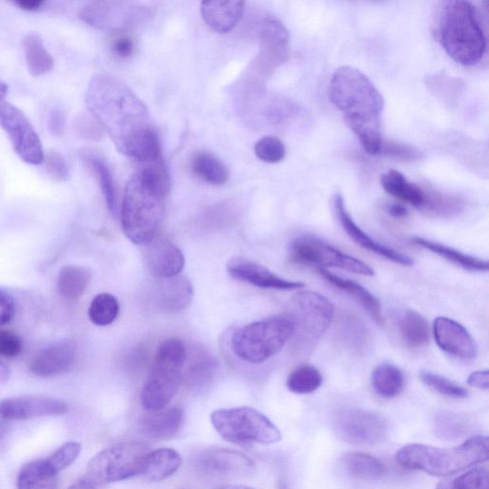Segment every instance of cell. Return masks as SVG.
<instances>
[{
  "mask_svg": "<svg viewBox=\"0 0 489 489\" xmlns=\"http://www.w3.org/2000/svg\"><path fill=\"white\" fill-rule=\"evenodd\" d=\"M290 317H274L238 329L231 338V349L237 357L260 365L277 355L293 337Z\"/></svg>",
  "mask_w": 489,
  "mask_h": 489,
  "instance_id": "7",
  "label": "cell"
},
{
  "mask_svg": "<svg viewBox=\"0 0 489 489\" xmlns=\"http://www.w3.org/2000/svg\"><path fill=\"white\" fill-rule=\"evenodd\" d=\"M111 48L116 56L125 59L132 56L134 52V42L131 36L116 31L112 36Z\"/></svg>",
  "mask_w": 489,
  "mask_h": 489,
  "instance_id": "51",
  "label": "cell"
},
{
  "mask_svg": "<svg viewBox=\"0 0 489 489\" xmlns=\"http://www.w3.org/2000/svg\"><path fill=\"white\" fill-rule=\"evenodd\" d=\"M22 350L20 339L15 333L0 330V356L4 357H18Z\"/></svg>",
  "mask_w": 489,
  "mask_h": 489,
  "instance_id": "49",
  "label": "cell"
},
{
  "mask_svg": "<svg viewBox=\"0 0 489 489\" xmlns=\"http://www.w3.org/2000/svg\"><path fill=\"white\" fill-rule=\"evenodd\" d=\"M329 97L364 149L370 156H378L383 141L381 125L384 104L375 84L363 72L342 67L332 75Z\"/></svg>",
  "mask_w": 489,
  "mask_h": 489,
  "instance_id": "3",
  "label": "cell"
},
{
  "mask_svg": "<svg viewBox=\"0 0 489 489\" xmlns=\"http://www.w3.org/2000/svg\"><path fill=\"white\" fill-rule=\"evenodd\" d=\"M279 488H280V489H288L287 486H286V485H285V483H281Z\"/></svg>",
  "mask_w": 489,
  "mask_h": 489,
  "instance_id": "63",
  "label": "cell"
},
{
  "mask_svg": "<svg viewBox=\"0 0 489 489\" xmlns=\"http://www.w3.org/2000/svg\"><path fill=\"white\" fill-rule=\"evenodd\" d=\"M217 489H255V488L247 486V485H224L219 486Z\"/></svg>",
  "mask_w": 489,
  "mask_h": 489,
  "instance_id": "60",
  "label": "cell"
},
{
  "mask_svg": "<svg viewBox=\"0 0 489 489\" xmlns=\"http://www.w3.org/2000/svg\"><path fill=\"white\" fill-rule=\"evenodd\" d=\"M81 452L82 445L79 443H67L59 448L52 456L44 460L46 467L51 472L58 476L60 471L70 467L78 459Z\"/></svg>",
  "mask_w": 489,
  "mask_h": 489,
  "instance_id": "41",
  "label": "cell"
},
{
  "mask_svg": "<svg viewBox=\"0 0 489 489\" xmlns=\"http://www.w3.org/2000/svg\"><path fill=\"white\" fill-rule=\"evenodd\" d=\"M120 313V304L114 295L102 293L96 295L90 304L88 316L95 325L105 327L112 325Z\"/></svg>",
  "mask_w": 489,
  "mask_h": 489,
  "instance_id": "37",
  "label": "cell"
},
{
  "mask_svg": "<svg viewBox=\"0 0 489 489\" xmlns=\"http://www.w3.org/2000/svg\"><path fill=\"white\" fill-rule=\"evenodd\" d=\"M184 418V410L179 406L149 412L141 418L140 430L153 441L170 440L181 429Z\"/></svg>",
  "mask_w": 489,
  "mask_h": 489,
  "instance_id": "22",
  "label": "cell"
},
{
  "mask_svg": "<svg viewBox=\"0 0 489 489\" xmlns=\"http://www.w3.org/2000/svg\"><path fill=\"white\" fill-rule=\"evenodd\" d=\"M380 153L385 156L403 161H414L421 158V152L416 148L394 143V141H385V143L382 141Z\"/></svg>",
  "mask_w": 489,
  "mask_h": 489,
  "instance_id": "47",
  "label": "cell"
},
{
  "mask_svg": "<svg viewBox=\"0 0 489 489\" xmlns=\"http://www.w3.org/2000/svg\"><path fill=\"white\" fill-rule=\"evenodd\" d=\"M189 376L191 380H202L210 375V373L216 367L215 360L209 355L200 354L197 358H193L190 363Z\"/></svg>",
  "mask_w": 489,
  "mask_h": 489,
  "instance_id": "50",
  "label": "cell"
},
{
  "mask_svg": "<svg viewBox=\"0 0 489 489\" xmlns=\"http://www.w3.org/2000/svg\"><path fill=\"white\" fill-rule=\"evenodd\" d=\"M263 61L277 64L286 59L289 35L280 21L267 19L262 24L261 32Z\"/></svg>",
  "mask_w": 489,
  "mask_h": 489,
  "instance_id": "25",
  "label": "cell"
},
{
  "mask_svg": "<svg viewBox=\"0 0 489 489\" xmlns=\"http://www.w3.org/2000/svg\"><path fill=\"white\" fill-rule=\"evenodd\" d=\"M333 306L315 292H301L292 301L290 318L293 325V337L303 350L314 349L324 336L333 318Z\"/></svg>",
  "mask_w": 489,
  "mask_h": 489,
  "instance_id": "10",
  "label": "cell"
},
{
  "mask_svg": "<svg viewBox=\"0 0 489 489\" xmlns=\"http://www.w3.org/2000/svg\"><path fill=\"white\" fill-rule=\"evenodd\" d=\"M81 158L96 177L109 212L115 213L116 209H117L116 207V191L108 164L95 152L90 150L81 152Z\"/></svg>",
  "mask_w": 489,
  "mask_h": 489,
  "instance_id": "33",
  "label": "cell"
},
{
  "mask_svg": "<svg viewBox=\"0 0 489 489\" xmlns=\"http://www.w3.org/2000/svg\"><path fill=\"white\" fill-rule=\"evenodd\" d=\"M291 260L303 265L340 268L357 275L373 277L375 272L362 261L331 246L325 241L312 236H303L295 240L290 248Z\"/></svg>",
  "mask_w": 489,
  "mask_h": 489,
  "instance_id": "11",
  "label": "cell"
},
{
  "mask_svg": "<svg viewBox=\"0 0 489 489\" xmlns=\"http://www.w3.org/2000/svg\"><path fill=\"white\" fill-rule=\"evenodd\" d=\"M190 462L196 471L212 477L240 475L254 467L248 456L220 447L204 448L191 457Z\"/></svg>",
  "mask_w": 489,
  "mask_h": 489,
  "instance_id": "14",
  "label": "cell"
},
{
  "mask_svg": "<svg viewBox=\"0 0 489 489\" xmlns=\"http://www.w3.org/2000/svg\"><path fill=\"white\" fill-rule=\"evenodd\" d=\"M454 489H489V473L485 468L472 469L453 480Z\"/></svg>",
  "mask_w": 489,
  "mask_h": 489,
  "instance_id": "46",
  "label": "cell"
},
{
  "mask_svg": "<svg viewBox=\"0 0 489 489\" xmlns=\"http://www.w3.org/2000/svg\"><path fill=\"white\" fill-rule=\"evenodd\" d=\"M11 375L10 368L3 362V360H0V384L6 383Z\"/></svg>",
  "mask_w": 489,
  "mask_h": 489,
  "instance_id": "58",
  "label": "cell"
},
{
  "mask_svg": "<svg viewBox=\"0 0 489 489\" xmlns=\"http://www.w3.org/2000/svg\"><path fill=\"white\" fill-rule=\"evenodd\" d=\"M244 3L240 0H215L201 4L202 18L217 33L233 30L243 16Z\"/></svg>",
  "mask_w": 489,
  "mask_h": 489,
  "instance_id": "23",
  "label": "cell"
},
{
  "mask_svg": "<svg viewBox=\"0 0 489 489\" xmlns=\"http://www.w3.org/2000/svg\"><path fill=\"white\" fill-rule=\"evenodd\" d=\"M66 114L59 108L51 109L47 116V127L53 136L60 137L66 128Z\"/></svg>",
  "mask_w": 489,
  "mask_h": 489,
  "instance_id": "54",
  "label": "cell"
},
{
  "mask_svg": "<svg viewBox=\"0 0 489 489\" xmlns=\"http://www.w3.org/2000/svg\"><path fill=\"white\" fill-rule=\"evenodd\" d=\"M211 421L216 432L236 445H273L281 433L261 411L249 406L223 408L213 412Z\"/></svg>",
  "mask_w": 489,
  "mask_h": 489,
  "instance_id": "8",
  "label": "cell"
},
{
  "mask_svg": "<svg viewBox=\"0 0 489 489\" xmlns=\"http://www.w3.org/2000/svg\"><path fill=\"white\" fill-rule=\"evenodd\" d=\"M323 382V375L317 367L304 365L291 373L287 380V388L295 394H311L317 391Z\"/></svg>",
  "mask_w": 489,
  "mask_h": 489,
  "instance_id": "38",
  "label": "cell"
},
{
  "mask_svg": "<svg viewBox=\"0 0 489 489\" xmlns=\"http://www.w3.org/2000/svg\"><path fill=\"white\" fill-rule=\"evenodd\" d=\"M187 357L182 340L169 339L160 345L140 392V404L145 410L158 411L171 404L181 385Z\"/></svg>",
  "mask_w": 489,
  "mask_h": 489,
  "instance_id": "6",
  "label": "cell"
},
{
  "mask_svg": "<svg viewBox=\"0 0 489 489\" xmlns=\"http://www.w3.org/2000/svg\"><path fill=\"white\" fill-rule=\"evenodd\" d=\"M433 333L437 346L450 356L472 360L478 354V346L469 331L448 317L434 321Z\"/></svg>",
  "mask_w": 489,
  "mask_h": 489,
  "instance_id": "19",
  "label": "cell"
},
{
  "mask_svg": "<svg viewBox=\"0 0 489 489\" xmlns=\"http://www.w3.org/2000/svg\"><path fill=\"white\" fill-rule=\"evenodd\" d=\"M68 489H96V485L87 478L76 482Z\"/></svg>",
  "mask_w": 489,
  "mask_h": 489,
  "instance_id": "59",
  "label": "cell"
},
{
  "mask_svg": "<svg viewBox=\"0 0 489 489\" xmlns=\"http://www.w3.org/2000/svg\"><path fill=\"white\" fill-rule=\"evenodd\" d=\"M18 489H58L57 475L48 469L44 460L32 461L20 472Z\"/></svg>",
  "mask_w": 489,
  "mask_h": 489,
  "instance_id": "35",
  "label": "cell"
},
{
  "mask_svg": "<svg viewBox=\"0 0 489 489\" xmlns=\"http://www.w3.org/2000/svg\"><path fill=\"white\" fill-rule=\"evenodd\" d=\"M344 465L350 474L360 479H377L386 474V468L377 458L366 453H353L343 458Z\"/></svg>",
  "mask_w": 489,
  "mask_h": 489,
  "instance_id": "36",
  "label": "cell"
},
{
  "mask_svg": "<svg viewBox=\"0 0 489 489\" xmlns=\"http://www.w3.org/2000/svg\"><path fill=\"white\" fill-rule=\"evenodd\" d=\"M343 321L341 334L343 339L350 345L354 346L356 349H360L366 343L368 340L367 331L364 325L360 324L354 317H347Z\"/></svg>",
  "mask_w": 489,
  "mask_h": 489,
  "instance_id": "44",
  "label": "cell"
},
{
  "mask_svg": "<svg viewBox=\"0 0 489 489\" xmlns=\"http://www.w3.org/2000/svg\"><path fill=\"white\" fill-rule=\"evenodd\" d=\"M468 383L471 388L488 390L489 388V376L488 371H476L469 377Z\"/></svg>",
  "mask_w": 489,
  "mask_h": 489,
  "instance_id": "55",
  "label": "cell"
},
{
  "mask_svg": "<svg viewBox=\"0 0 489 489\" xmlns=\"http://www.w3.org/2000/svg\"><path fill=\"white\" fill-rule=\"evenodd\" d=\"M191 169L203 181L214 186L226 184L229 176L227 166L209 152L196 153Z\"/></svg>",
  "mask_w": 489,
  "mask_h": 489,
  "instance_id": "34",
  "label": "cell"
},
{
  "mask_svg": "<svg viewBox=\"0 0 489 489\" xmlns=\"http://www.w3.org/2000/svg\"><path fill=\"white\" fill-rule=\"evenodd\" d=\"M8 93V86L3 81H0V100H4Z\"/></svg>",
  "mask_w": 489,
  "mask_h": 489,
  "instance_id": "62",
  "label": "cell"
},
{
  "mask_svg": "<svg viewBox=\"0 0 489 489\" xmlns=\"http://www.w3.org/2000/svg\"><path fill=\"white\" fill-rule=\"evenodd\" d=\"M157 280V285L154 286L153 302L160 311L175 314L189 306L195 292L188 278L177 276Z\"/></svg>",
  "mask_w": 489,
  "mask_h": 489,
  "instance_id": "21",
  "label": "cell"
},
{
  "mask_svg": "<svg viewBox=\"0 0 489 489\" xmlns=\"http://www.w3.org/2000/svg\"><path fill=\"white\" fill-rule=\"evenodd\" d=\"M254 152L257 158L268 164L279 163L286 156L285 144L275 136H266L257 141Z\"/></svg>",
  "mask_w": 489,
  "mask_h": 489,
  "instance_id": "42",
  "label": "cell"
},
{
  "mask_svg": "<svg viewBox=\"0 0 489 489\" xmlns=\"http://www.w3.org/2000/svg\"><path fill=\"white\" fill-rule=\"evenodd\" d=\"M489 458L485 436H475L453 448L409 445L398 450L396 460L401 466L433 476H449L480 465Z\"/></svg>",
  "mask_w": 489,
  "mask_h": 489,
  "instance_id": "4",
  "label": "cell"
},
{
  "mask_svg": "<svg viewBox=\"0 0 489 489\" xmlns=\"http://www.w3.org/2000/svg\"><path fill=\"white\" fill-rule=\"evenodd\" d=\"M437 429L441 430V433L447 435V437H453V435L460 434L462 429V421L459 416L452 413H444L437 420Z\"/></svg>",
  "mask_w": 489,
  "mask_h": 489,
  "instance_id": "52",
  "label": "cell"
},
{
  "mask_svg": "<svg viewBox=\"0 0 489 489\" xmlns=\"http://www.w3.org/2000/svg\"><path fill=\"white\" fill-rule=\"evenodd\" d=\"M227 269L231 277L257 288L293 291L305 286L302 282L280 277L266 267L244 259V257H235L230 260L227 264Z\"/></svg>",
  "mask_w": 489,
  "mask_h": 489,
  "instance_id": "18",
  "label": "cell"
},
{
  "mask_svg": "<svg viewBox=\"0 0 489 489\" xmlns=\"http://www.w3.org/2000/svg\"><path fill=\"white\" fill-rule=\"evenodd\" d=\"M333 429L341 439L352 445H374L384 440L389 423L375 412L349 409L339 412Z\"/></svg>",
  "mask_w": 489,
  "mask_h": 489,
  "instance_id": "13",
  "label": "cell"
},
{
  "mask_svg": "<svg viewBox=\"0 0 489 489\" xmlns=\"http://www.w3.org/2000/svg\"><path fill=\"white\" fill-rule=\"evenodd\" d=\"M150 448L144 443L127 442L102 450L87 466V479L96 485L117 483L140 476Z\"/></svg>",
  "mask_w": 489,
  "mask_h": 489,
  "instance_id": "9",
  "label": "cell"
},
{
  "mask_svg": "<svg viewBox=\"0 0 489 489\" xmlns=\"http://www.w3.org/2000/svg\"><path fill=\"white\" fill-rule=\"evenodd\" d=\"M436 489H454L453 481L452 480L443 481L439 485H437Z\"/></svg>",
  "mask_w": 489,
  "mask_h": 489,
  "instance_id": "61",
  "label": "cell"
},
{
  "mask_svg": "<svg viewBox=\"0 0 489 489\" xmlns=\"http://www.w3.org/2000/svg\"><path fill=\"white\" fill-rule=\"evenodd\" d=\"M45 4L43 0H20L15 5L25 11L36 12L41 10Z\"/></svg>",
  "mask_w": 489,
  "mask_h": 489,
  "instance_id": "56",
  "label": "cell"
},
{
  "mask_svg": "<svg viewBox=\"0 0 489 489\" xmlns=\"http://www.w3.org/2000/svg\"><path fill=\"white\" fill-rule=\"evenodd\" d=\"M0 127L23 162L34 165L44 163L45 153L35 128L21 110L4 100H0Z\"/></svg>",
  "mask_w": 489,
  "mask_h": 489,
  "instance_id": "12",
  "label": "cell"
},
{
  "mask_svg": "<svg viewBox=\"0 0 489 489\" xmlns=\"http://www.w3.org/2000/svg\"><path fill=\"white\" fill-rule=\"evenodd\" d=\"M332 204L333 212L336 214L342 228L346 231L347 236L357 243L358 246L374 253L383 257V259L396 264L403 266H412L414 264V261L412 260L410 256L388 246H384V244L373 239L365 231L360 228L354 221L349 211H347L343 197L340 193L333 196Z\"/></svg>",
  "mask_w": 489,
  "mask_h": 489,
  "instance_id": "17",
  "label": "cell"
},
{
  "mask_svg": "<svg viewBox=\"0 0 489 489\" xmlns=\"http://www.w3.org/2000/svg\"><path fill=\"white\" fill-rule=\"evenodd\" d=\"M172 181L164 159L141 164L126 184L122 205L124 236L145 246L159 236Z\"/></svg>",
  "mask_w": 489,
  "mask_h": 489,
  "instance_id": "2",
  "label": "cell"
},
{
  "mask_svg": "<svg viewBox=\"0 0 489 489\" xmlns=\"http://www.w3.org/2000/svg\"><path fill=\"white\" fill-rule=\"evenodd\" d=\"M114 10L111 3L94 2L83 8L80 18L95 28H105L113 19Z\"/></svg>",
  "mask_w": 489,
  "mask_h": 489,
  "instance_id": "40",
  "label": "cell"
},
{
  "mask_svg": "<svg viewBox=\"0 0 489 489\" xmlns=\"http://www.w3.org/2000/svg\"><path fill=\"white\" fill-rule=\"evenodd\" d=\"M76 131L78 133L89 140H98L101 137L102 127L98 121L86 114L78 116L75 121Z\"/></svg>",
  "mask_w": 489,
  "mask_h": 489,
  "instance_id": "48",
  "label": "cell"
},
{
  "mask_svg": "<svg viewBox=\"0 0 489 489\" xmlns=\"http://www.w3.org/2000/svg\"><path fill=\"white\" fill-rule=\"evenodd\" d=\"M372 386L375 392L385 398L400 395L405 388L403 371L393 364L379 365L372 373Z\"/></svg>",
  "mask_w": 489,
  "mask_h": 489,
  "instance_id": "32",
  "label": "cell"
},
{
  "mask_svg": "<svg viewBox=\"0 0 489 489\" xmlns=\"http://www.w3.org/2000/svg\"><path fill=\"white\" fill-rule=\"evenodd\" d=\"M22 47L32 76H40L53 70L54 59L45 48L41 36L28 34L23 38Z\"/></svg>",
  "mask_w": 489,
  "mask_h": 489,
  "instance_id": "31",
  "label": "cell"
},
{
  "mask_svg": "<svg viewBox=\"0 0 489 489\" xmlns=\"http://www.w3.org/2000/svg\"><path fill=\"white\" fill-rule=\"evenodd\" d=\"M413 243L416 244L417 246L440 255L443 259L449 262L468 269V271L480 273L488 271L487 261L477 259V257L463 253L453 248H450L446 246V244L421 237H415L413 239Z\"/></svg>",
  "mask_w": 489,
  "mask_h": 489,
  "instance_id": "29",
  "label": "cell"
},
{
  "mask_svg": "<svg viewBox=\"0 0 489 489\" xmlns=\"http://www.w3.org/2000/svg\"><path fill=\"white\" fill-rule=\"evenodd\" d=\"M16 314L14 300L5 291L0 290V326L11 323Z\"/></svg>",
  "mask_w": 489,
  "mask_h": 489,
  "instance_id": "53",
  "label": "cell"
},
{
  "mask_svg": "<svg viewBox=\"0 0 489 489\" xmlns=\"http://www.w3.org/2000/svg\"><path fill=\"white\" fill-rule=\"evenodd\" d=\"M440 41L446 53L462 66H474L484 57L485 36L477 12L469 2H448L440 20Z\"/></svg>",
  "mask_w": 489,
  "mask_h": 489,
  "instance_id": "5",
  "label": "cell"
},
{
  "mask_svg": "<svg viewBox=\"0 0 489 489\" xmlns=\"http://www.w3.org/2000/svg\"><path fill=\"white\" fill-rule=\"evenodd\" d=\"M318 274L332 285L351 295L379 325H383V317L379 301L368 290L358 283L333 275L323 268H317Z\"/></svg>",
  "mask_w": 489,
  "mask_h": 489,
  "instance_id": "26",
  "label": "cell"
},
{
  "mask_svg": "<svg viewBox=\"0 0 489 489\" xmlns=\"http://www.w3.org/2000/svg\"><path fill=\"white\" fill-rule=\"evenodd\" d=\"M144 262L156 279L179 276L185 268V255L169 238L158 236L145 244Z\"/></svg>",
  "mask_w": 489,
  "mask_h": 489,
  "instance_id": "15",
  "label": "cell"
},
{
  "mask_svg": "<svg viewBox=\"0 0 489 489\" xmlns=\"http://www.w3.org/2000/svg\"><path fill=\"white\" fill-rule=\"evenodd\" d=\"M381 186L389 196L404 203L421 209L426 202V191L419 186L410 183L403 173L389 171L382 175Z\"/></svg>",
  "mask_w": 489,
  "mask_h": 489,
  "instance_id": "27",
  "label": "cell"
},
{
  "mask_svg": "<svg viewBox=\"0 0 489 489\" xmlns=\"http://www.w3.org/2000/svg\"><path fill=\"white\" fill-rule=\"evenodd\" d=\"M182 463L181 455L172 448L153 450L145 458L140 476L150 482H162L172 477L182 467Z\"/></svg>",
  "mask_w": 489,
  "mask_h": 489,
  "instance_id": "24",
  "label": "cell"
},
{
  "mask_svg": "<svg viewBox=\"0 0 489 489\" xmlns=\"http://www.w3.org/2000/svg\"><path fill=\"white\" fill-rule=\"evenodd\" d=\"M398 329L405 345L411 349H419L430 341L428 320L415 311H405L398 321Z\"/></svg>",
  "mask_w": 489,
  "mask_h": 489,
  "instance_id": "30",
  "label": "cell"
},
{
  "mask_svg": "<svg viewBox=\"0 0 489 489\" xmlns=\"http://www.w3.org/2000/svg\"><path fill=\"white\" fill-rule=\"evenodd\" d=\"M68 411L66 402L42 396L12 397L0 403V416L9 421L61 416Z\"/></svg>",
  "mask_w": 489,
  "mask_h": 489,
  "instance_id": "16",
  "label": "cell"
},
{
  "mask_svg": "<svg viewBox=\"0 0 489 489\" xmlns=\"http://www.w3.org/2000/svg\"><path fill=\"white\" fill-rule=\"evenodd\" d=\"M76 357V345L71 341H62L51 345L38 354L30 365L34 375L42 378L63 374L72 369Z\"/></svg>",
  "mask_w": 489,
  "mask_h": 489,
  "instance_id": "20",
  "label": "cell"
},
{
  "mask_svg": "<svg viewBox=\"0 0 489 489\" xmlns=\"http://www.w3.org/2000/svg\"><path fill=\"white\" fill-rule=\"evenodd\" d=\"M92 274L90 269L81 266H67L60 269L58 289L63 300L69 302L78 301L89 286Z\"/></svg>",
  "mask_w": 489,
  "mask_h": 489,
  "instance_id": "28",
  "label": "cell"
},
{
  "mask_svg": "<svg viewBox=\"0 0 489 489\" xmlns=\"http://www.w3.org/2000/svg\"><path fill=\"white\" fill-rule=\"evenodd\" d=\"M46 172L56 181H67L70 176L69 166L61 154L55 150H49L44 154Z\"/></svg>",
  "mask_w": 489,
  "mask_h": 489,
  "instance_id": "45",
  "label": "cell"
},
{
  "mask_svg": "<svg viewBox=\"0 0 489 489\" xmlns=\"http://www.w3.org/2000/svg\"><path fill=\"white\" fill-rule=\"evenodd\" d=\"M85 100L90 113L124 156L140 164L163 159L148 108L125 84L111 76H95Z\"/></svg>",
  "mask_w": 489,
  "mask_h": 489,
  "instance_id": "1",
  "label": "cell"
},
{
  "mask_svg": "<svg viewBox=\"0 0 489 489\" xmlns=\"http://www.w3.org/2000/svg\"><path fill=\"white\" fill-rule=\"evenodd\" d=\"M421 381L429 389L443 396L453 398H466L469 391L458 383L431 372H422L420 375Z\"/></svg>",
  "mask_w": 489,
  "mask_h": 489,
  "instance_id": "39",
  "label": "cell"
},
{
  "mask_svg": "<svg viewBox=\"0 0 489 489\" xmlns=\"http://www.w3.org/2000/svg\"><path fill=\"white\" fill-rule=\"evenodd\" d=\"M462 203L457 198H450L435 192H426V202L421 210L439 215H450L460 212Z\"/></svg>",
  "mask_w": 489,
  "mask_h": 489,
  "instance_id": "43",
  "label": "cell"
},
{
  "mask_svg": "<svg viewBox=\"0 0 489 489\" xmlns=\"http://www.w3.org/2000/svg\"><path fill=\"white\" fill-rule=\"evenodd\" d=\"M389 214L394 218H405L407 216V210L402 204H392L388 209Z\"/></svg>",
  "mask_w": 489,
  "mask_h": 489,
  "instance_id": "57",
  "label": "cell"
}]
</instances>
